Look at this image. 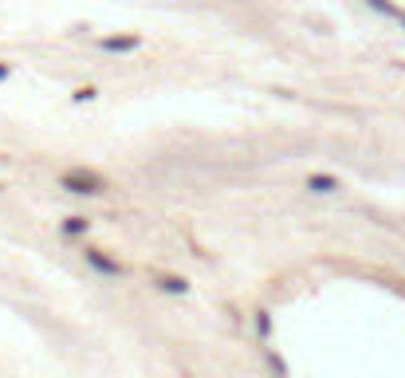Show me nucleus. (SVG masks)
Masks as SVG:
<instances>
[{"instance_id": "nucleus-9", "label": "nucleus", "mask_w": 405, "mask_h": 378, "mask_svg": "<svg viewBox=\"0 0 405 378\" xmlns=\"http://www.w3.org/2000/svg\"><path fill=\"white\" fill-rule=\"evenodd\" d=\"M8 79H12V63L0 60V83H8Z\"/></svg>"}, {"instance_id": "nucleus-2", "label": "nucleus", "mask_w": 405, "mask_h": 378, "mask_svg": "<svg viewBox=\"0 0 405 378\" xmlns=\"http://www.w3.org/2000/svg\"><path fill=\"white\" fill-rule=\"evenodd\" d=\"M99 48L107 51V56H130V51L142 48V36H134V32H122V36H102Z\"/></svg>"}, {"instance_id": "nucleus-3", "label": "nucleus", "mask_w": 405, "mask_h": 378, "mask_svg": "<svg viewBox=\"0 0 405 378\" xmlns=\"http://www.w3.org/2000/svg\"><path fill=\"white\" fill-rule=\"evenodd\" d=\"M83 256H87V264L95 272H102V276H122V264L110 252H102V249H83Z\"/></svg>"}, {"instance_id": "nucleus-7", "label": "nucleus", "mask_w": 405, "mask_h": 378, "mask_svg": "<svg viewBox=\"0 0 405 378\" xmlns=\"http://www.w3.org/2000/svg\"><path fill=\"white\" fill-rule=\"evenodd\" d=\"M366 4H370L378 16H385V20H397V16H401V8H397V4H390V0H366Z\"/></svg>"}, {"instance_id": "nucleus-4", "label": "nucleus", "mask_w": 405, "mask_h": 378, "mask_svg": "<svg viewBox=\"0 0 405 378\" xmlns=\"http://www.w3.org/2000/svg\"><path fill=\"white\" fill-rule=\"evenodd\" d=\"M307 189H311V193H335L338 178L335 174H307Z\"/></svg>"}, {"instance_id": "nucleus-1", "label": "nucleus", "mask_w": 405, "mask_h": 378, "mask_svg": "<svg viewBox=\"0 0 405 378\" xmlns=\"http://www.w3.org/2000/svg\"><path fill=\"white\" fill-rule=\"evenodd\" d=\"M60 185L67 189V193H79V197H99V193H107V181H102L95 169H83V166L67 169L60 178Z\"/></svg>"}, {"instance_id": "nucleus-10", "label": "nucleus", "mask_w": 405, "mask_h": 378, "mask_svg": "<svg viewBox=\"0 0 405 378\" xmlns=\"http://www.w3.org/2000/svg\"><path fill=\"white\" fill-rule=\"evenodd\" d=\"M397 24H401V28H405V8H401V16H397Z\"/></svg>"}, {"instance_id": "nucleus-5", "label": "nucleus", "mask_w": 405, "mask_h": 378, "mask_svg": "<svg viewBox=\"0 0 405 378\" xmlns=\"http://www.w3.org/2000/svg\"><path fill=\"white\" fill-rule=\"evenodd\" d=\"M60 229H63V237H83V233L91 229V221H87V217H67Z\"/></svg>"}, {"instance_id": "nucleus-8", "label": "nucleus", "mask_w": 405, "mask_h": 378, "mask_svg": "<svg viewBox=\"0 0 405 378\" xmlns=\"http://www.w3.org/2000/svg\"><path fill=\"white\" fill-rule=\"evenodd\" d=\"M71 99H75V103H95V99H99V87H75V91H71Z\"/></svg>"}, {"instance_id": "nucleus-6", "label": "nucleus", "mask_w": 405, "mask_h": 378, "mask_svg": "<svg viewBox=\"0 0 405 378\" xmlns=\"http://www.w3.org/2000/svg\"><path fill=\"white\" fill-rule=\"evenodd\" d=\"M158 288H161V292H173V296H185V292H189V280H181V276H161Z\"/></svg>"}]
</instances>
